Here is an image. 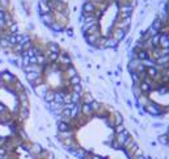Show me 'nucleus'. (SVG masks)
Instances as JSON below:
<instances>
[{
  "mask_svg": "<svg viewBox=\"0 0 169 159\" xmlns=\"http://www.w3.org/2000/svg\"><path fill=\"white\" fill-rule=\"evenodd\" d=\"M135 0H87L83 5V33L97 49H116L131 26Z\"/></svg>",
  "mask_w": 169,
  "mask_h": 159,
  "instance_id": "nucleus-1",
  "label": "nucleus"
},
{
  "mask_svg": "<svg viewBox=\"0 0 169 159\" xmlns=\"http://www.w3.org/2000/svg\"><path fill=\"white\" fill-rule=\"evenodd\" d=\"M50 91V88H49V86L47 84H41V86H37V87H34V92L40 96V97H45V95L47 93Z\"/></svg>",
  "mask_w": 169,
  "mask_h": 159,
  "instance_id": "nucleus-2",
  "label": "nucleus"
},
{
  "mask_svg": "<svg viewBox=\"0 0 169 159\" xmlns=\"http://www.w3.org/2000/svg\"><path fill=\"white\" fill-rule=\"evenodd\" d=\"M41 20L43 21V24H46L47 26H50L51 24H54V17L51 16L50 13H47V14H42Z\"/></svg>",
  "mask_w": 169,
  "mask_h": 159,
  "instance_id": "nucleus-3",
  "label": "nucleus"
},
{
  "mask_svg": "<svg viewBox=\"0 0 169 159\" xmlns=\"http://www.w3.org/2000/svg\"><path fill=\"white\" fill-rule=\"evenodd\" d=\"M9 30L13 33V34H16L17 33V30H18V26H17V24H11V26H9Z\"/></svg>",
  "mask_w": 169,
  "mask_h": 159,
  "instance_id": "nucleus-4",
  "label": "nucleus"
},
{
  "mask_svg": "<svg viewBox=\"0 0 169 159\" xmlns=\"http://www.w3.org/2000/svg\"><path fill=\"white\" fill-rule=\"evenodd\" d=\"M90 159H104V158H102V156H100V155H95V154H93V155L90 156Z\"/></svg>",
  "mask_w": 169,
  "mask_h": 159,
  "instance_id": "nucleus-5",
  "label": "nucleus"
},
{
  "mask_svg": "<svg viewBox=\"0 0 169 159\" xmlns=\"http://www.w3.org/2000/svg\"><path fill=\"white\" fill-rule=\"evenodd\" d=\"M0 3L3 5H8V0H0Z\"/></svg>",
  "mask_w": 169,
  "mask_h": 159,
  "instance_id": "nucleus-6",
  "label": "nucleus"
},
{
  "mask_svg": "<svg viewBox=\"0 0 169 159\" xmlns=\"http://www.w3.org/2000/svg\"><path fill=\"white\" fill-rule=\"evenodd\" d=\"M5 154V151H4V149H0V155H4Z\"/></svg>",
  "mask_w": 169,
  "mask_h": 159,
  "instance_id": "nucleus-7",
  "label": "nucleus"
},
{
  "mask_svg": "<svg viewBox=\"0 0 169 159\" xmlns=\"http://www.w3.org/2000/svg\"><path fill=\"white\" fill-rule=\"evenodd\" d=\"M3 17H4V13L0 12V20H3Z\"/></svg>",
  "mask_w": 169,
  "mask_h": 159,
  "instance_id": "nucleus-8",
  "label": "nucleus"
}]
</instances>
